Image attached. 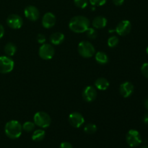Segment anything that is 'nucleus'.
<instances>
[{
    "label": "nucleus",
    "mask_w": 148,
    "mask_h": 148,
    "mask_svg": "<svg viewBox=\"0 0 148 148\" xmlns=\"http://www.w3.org/2000/svg\"><path fill=\"white\" fill-rule=\"evenodd\" d=\"M7 24L12 29H20L23 24V19L18 14H10L7 19Z\"/></svg>",
    "instance_id": "10"
},
{
    "label": "nucleus",
    "mask_w": 148,
    "mask_h": 148,
    "mask_svg": "<svg viewBox=\"0 0 148 148\" xmlns=\"http://www.w3.org/2000/svg\"><path fill=\"white\" fill-rule=\"evenodd\" d=\"M46 136L45 131L43 130H37L32 134V140L35 142H40L44 139Z\"/></svg>",
    "instance_id": "20"
},
{
    "label": "nucleus",
    "mask_w": 148,
    "mask_h": 148,
    "mask_svg": "<svg viewBox=\"0 0 148 148\" xmlns=\"http://www.w3.org/2000/svg\"><path fill=\"white\" fill-rule=\"evenodd\" d=\"M24 14L26 18H27L30 21H36L40 16L38 9L33 5L26 7L24 10Z\"/></svg>",
    "instance_id": "11"
},
{
    "label": "nucleus",
    "mask_w": 148,
    "mask_h": 148,
    "mask_svg": "<svg viewBox=\"0 0 148 148\" xmlns=\"http://www.w3.org/2000/svg\"><path fill=\"white\" fill-rule=\"evenodd\" d=\"M97 97V91L94 87L88 86L82 92V98L87 102H92L95 101Z\"/></svg>",
    "instance_id": "12"
},
{
    "label": "nucleus",
    "mask_w": 148,
    "mask_h": 148,
    "mask_svg": "<svg viewBox=\"0 0 148 148\" xmlns=\"http://www.w3.org/2000/svg\"><path fill=\"white\" fill-rule=\"evenodd\" d=\"M97 126L94 124H88L84 127V131L85 133L89 134H92L97 132Z\"/></svg>",
    "instance_id": "21"
},
{
    "label": "nucleus",
    "mask_w": 148,
    "mask_h": 148,
    "mask_svg": "<svg viewBox=\"0 0 148 148\" xmlns=\"http://www.w3.org/2000/svg\"><path fill=\"white\" fill-rule=\"evenodd\" d=\"M23 127L21 124L16 120H11L6 124L4 127L5 134L9 138L15 140L19 138L22 134Z\"/></svg>",
    "instance_id": "2"
},
{
    "label": "nucleus",
    "mask_w": 148,
    "mask_h": 148,
    "mask_svg": "<svg viewBox=\"0 0 148 148\" xmlns=\"http://www.w3.org/2000/svg\"><path fill=\"white\" fill-rule=\"evenodd\" d=\"M90 22L89 19L82 15L72 17L69 23V27L72 31L76 33H82L86 32L90 27Z\"/></svg>",
    "instance_id": "1"
},
{
    "label": "nucleus",
    "mask_w": 148,
    "mask_h": 148,
    "mask_svg": "<svg viewBox=\"0 0 148 148\" xmlns=\"http://www.w3.org/2000/svg\"><path fill=\"white\" fill-rule=\"evenodd\" d=\"M143 121H144L145 124H147L148 126V113L146 114L144 116V117H143Z\"/></svg>",
    "instance_id": "32"
},
{
    "label": "nucleus",
    "mask_w": 148,
    "mask_h": 148,
    "mask_svg": "<svg viewBox=\"0 0 148 148\" xmlns=\"http://www.w3.org/2000/svg\"><path fill=\"white\" fill-rule=\"evenodd\" d=\"M119 43L118 37L116 36H111L108 39V46L111 48H114Z\"/></svg>",
    "instance_id": "23"
},
{
    "label": "nucleus",
    "mask_w": 148,
    "mask_h": 148,
    "mask_svg": "<svg viewBox=\"0 0 148 148\" xmlns=\"http://www.w3.org/2000/svg\"><path fill=\"white\" fill-rule=\"evenodd\" d=\"M142 148H148V146H143Z\"/></svg>",
    "instance_id": "34"
},
{
    "label": "nucleus",
    "mask_w": 148,
    "mask_h": 148,
    "mask_svg": "<svg viewBox=\"0 0 148 148\" xmlns=\"http://www.w3.org/2000/svg\"><path fill=\"white\" fill-rule=\"evenodd\" d=\"M17 51V47L13 43H8L4 46V52L8 56H14Z\"/></svg>",
    "instance_id": "19"
},
{
    "label": "nucleus",
    "mask_w": 148,
    "mask_h": 148,
    "mask_svg": "<svg viewBox=\"0 0 148 148\" xmlns=\"http://www.w3.org/2000/svg\"><path fill=\"white\" fill-rule=\"evenodd\" d=\"M89 1L93 7H100L104 5L106 3L107 0H89Z\"/></svg>",
    "instance_id": "26"
},
{
    "label": "nucleus",
    "mask_w": 148,
    "mask_h": 148,
    "mask_svg": "<svg viewBox=\"0 0 148 148\" xmlns=\"http://www.w3.org/2000/svg\"><path fill=\"white\" fill-rule=\"evenodd\" d=\"M113 3L116 6H121L124 4V0H112Z\"/></svg>",
    "instance_id": "30"
},
{
    "label": "nucleus",
    "mask_w": 148,
    "mask_h": 148,
    "mask_svg": "<svg viewBox=\"0 0 148 148\" xmlns=\"http://www.w3.org/2000/svg\"><path fill=\"white\" fill-rule=\"evenodd\" d=\"M145 108H147V110L148 111V98L145 101Z\"/></svg>",
    "instance_id": "33"
},
{
    "label": "nucleus",
    "mask_w": 148,
    "mask_h": 148,
    "mask_svg": "<svg viewBox=\"0 0 148 148\" xmlns=\"http://www.w3.org/2000/svg\"><path fill=\"white\" fill-rule=\"evenodd\" d=\"M75 6L79 8L84 9L88 6V0H74Z\"/></svg>",
    "instance_id": "25"
},
{
    "label": "nucleus",
    "mask_w": 148,
    "mask_h": 148,
    "mask_svg": "<svg viewBox=\"0 0 148 148\" xmlns=\"http://www.w3.org/2000/svg\"><path fill=\"white\" fill-rule=\"evenodd\" d=\"M141 72L146 78L148 79V63L143 64L141 67Z\"/></svg>",
    "instance_id": "27"
},
{
    "label": "nucleus",
    "mask_w": 148,
    "mask_h": 148,
    "mask_svg": "<svg viewBox=\"0 0 148 148\" xmlns=\"http://www.w3.org/2000/svg\"><path fill=\"white\" fill-rule=\"evenodd\" d=\"M131 30L132 24L130 21L127 20H122L120 23H119L116 27V32L121 36H124L128 35L130 33V31H131Z\"/></svg>",
    "instance_id": "9"
},
{
    "label": "nucleus",
    "mask_w": 148,
    "mask_h": 148,
    "mask_svg": "<svg viewBox=\"0 0 148 148\" xmlns=\"http://www.w3.org/2000/svg\"><path fill=\"white\" fill-rule=\"evenodd\" d=\"M119 90L124 98H129L134 92V85L130 82H125L120 85Z\"/></svg>",
    "instance_id": "14"
},
{
    "label": "nucleus",
    "mask_w": 148,
    "mask_h": 148,
    "mask_svg": "<svg viewBox=\"0 0 148 148\" xmlns=\"http://www.w3.org/2000/svg\"><path fill=\"white\" fill-rule=\"evenodd\" d=\"M36 40H37L38 43L43 44V43H44L45 41H46V36L43 34H42V33H39V34L37 35Z\"/></svg>",
    "instance_id": "28"
},
{
    "label": "nucleus",
    "mask_w": 148,
    "mask_h": 148,
    "mask_svg": "<svg viewBox=\"0 0 148 148\" xmlns=\"http://www.w3.org/2000/svg\"><path fill=\"white\" fill-rule=\"evenodd\" d=\"M59 148H73V147L71 143H68V142H64V143H61Z\"/></svg>",
    "instance_id": "29"
},
{
    "label": "nucleus",
    "mask_w": 148,
    "mask_h": 148,
    "mask_svg": "<svg viewBox=\"0 0 148 148\" xmlns=\"http://www.w3.org/2000/svg\"><path fill=\"white\" fill-rule=\"evenodd\" d=\"M38 53L41 59H44V60H49V59H51L54 56V48L51 44L43 43L41 46L39 48Z\"/></svg>",
    "instance_id": "7"
},
{
    "label": "nucleus",
    "mask_w": 148,
    "mask_h": 148,
    "mask_svg": "<svg viewBox=\"0 0 148 148\" xmlns=\"http://www.w3.org/2000/svg\"><path fill=\"white\" fill-rule=\"evenodd\" d=\"M92 25L96 29L104 28L107 25V19L103 16H98L93 19Z\"/></svg>",
    "instance_id": "15"
},
{
    "label": "nucleus",
    "mask_w": 148,
    "mask_h": 148,
    "mask_svg": "<svg viewBox=\"0 0 148 148\" xmlns=\"http://www.w3.org/2000/svg\"><path fill=\"white\" fill-rule=\"evenodd\" d=\"M126 140L131 147H135L142 143V138L140 132L137 130H131L127 132Z\"/></svg>",
    "instance_id": "5"
},
{
    "label": "nucleus",
    "mask_w": 148,
    "mask_h": 148,
    "mask_svg": "<svg viewBox=\"0 0 148 148\" xmlns=\"http://www.w3.org/2000/svg\"><path fill=\"white\" fill-rule=\"evenodd\" d=\"M33 122L38 127L45 129L51 125V119L47 113L43 112V111H38V112L36 113V114L34 115Z\"/></svg>",
    "instance_id": "3"
},
{
    "label": "nucleus",
    "mask_w": 148,
    "mask_h": 148,
    "mask_svg": "<svg viewBox=\"0 0 148 148\" xmlns=\"http://www.w3.org/2000/svg\"><path fill=\"white\" fill-rule=\"evenodd\" d=\"M4 28L1 24H0V39L4 36Z\"/></svg>",
    "instance_id": "31"
},
{
    "label": "nucleus",
    "mask_w": 148,
    "mask_h": 148,
    "mask_svg": "<svg viewBox=\"0 0 148 148\" xmlns=\"http://www.w3.org/2000/svg\"><path fill=\"white\" fill-rule=\"evenodd\" d=\"M146 52H147V54H148V46H147V49H146Z\"/></svg>",
    "instance_id": "35"
},
{
    "label": "nucleus",
    "mask_w": 148,
    "mask_h": 148,
    "mask_svg": "<svg viewBox=\"0 0 148 148\" xmlns=\"http://www.w3.org/2000/svg\"><path fill=\"white\" fill-rule=\"evenodd\" d=\"M68 121L71 126L75 128H79L85 123V119L80 113L73 112L69 114Z\"/></svg>",
    "instance_id": "8"
},
{
    "label": "nucleus",
    "mask_w": 148,
    "mask_h": 148,
    "mask_svg": "<svg viewBox=\"0 0 148 148\" xmlns=\"http://www.w3.org/2000/svg\"><path fill=\"white\" fill-rule=\"evenodd\" d=\"M95 59L100 64H106L109 61L108 56L105 52L98 51L95 54Z\"/></svg>",
    "instance_id": "18"
},
{
    "label": "nucleus",
    "mask_w": 148,
    "mask_h": 148,
    "mask_svg": "<svg viewBox=\"0 0 148 148\" xmlns=\"http://www.w3.org/2000/svg\"><path fill=\"white\" fill-rule=\"evenodd\" d=\"M64 40V35L60 32H56L51 35L50 41L53 45H59Z\"/></svg>",
    "instance_id": "16"
},
{
    "label": "nucleus",
    "mask_w": 148,
    "mask_h": 148,
    "mask_svg": "<svg viewBox=\"0 0 148 148\" xmlns=\"http://www.w3.org/2000/svg\"><path fill=\"white\" fill-rule=\"evenodd\" d=\"M35 126H36V124L33 121H26V122H25L23 124L22 127H23V130H24L25 132H30L34 130Z\"/></svg>",
    "instance_id": "22"
},
{
    "label": "nucleus",
    "mask_w": 148,
    "mask_h": 148,
    "mask_svg": "<svg viewBox=\"0 0 148 148\" xmlns=\"http://www.w3.org/2000/svg\"><path fill=\"white\" fill-rule=\"evenodd\" d=\"M78 52L83 58H90L95 53V49L90 42L83 40L78 44Z\"/></svg>",
    "instance_id": "4"
},
{
    "label": "nucleus",
    "mask_w": 148,
    "mask_h": 148,
    "mask_svg": "<svg viewBox=\"0 0 148 148\" xmlns=\"http://www.w3.org/2000/svg\"><path fill=\"white\" fill-rule=\"evenodd\" d=\"M14 61L7 56H0V73L7 74L11 72L14 68Z\"/></svg>",
    "instance_id": "6"
},
{
    "label": "nucleus",
    "mask_w": 148,
    "mask_h": 148,
    "mask_svg": "<svg viewBox=\"0 0 148 148\" xmlns=\"http://www.w3.org/2000/svg\"><path fill=\"white\" fill-rule=\"evenodd\" d=\"M95 86L100 90H106L109 87V82L106 78H98L95 80Z\"/></svg>",
    "instance_id": "17"
},
{
    "label": "nucleus",
    "mask_w": 148,
    "mask_h": 148,
    "mask_svg": "<svg viewBox=\"0 0 148 148\" xmlns=\"http://www.w3.org/2000/svg\"><path fill=\"white\" fill-rule=\"evenodd\" d=\"M86 35L90 39H95L98 36V33L97 31L92 27H89L88 30H86Z\"/></svg>",
    "instance_id": "24"
},
{
    "label": "nucleus",
    "mask_w": 148,
    "mask_h": 148,
    "mask_svg": "<svg viewBox=\"0 0 148 148\" xmlns=\"http://www.w3.org/2000/svg\"><path fill=\"white\" fill-rule=\"evenodd\" d=\"M56 19L54 14L51 12H47L43 15L42 18V25L45 28H51L56 24Z\"/></svg>",
    "instance_id": "13"
}]
</instances>
